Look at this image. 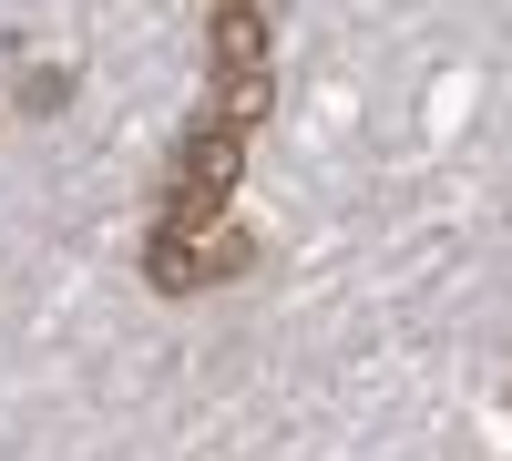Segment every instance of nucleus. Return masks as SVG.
Masks as SVG:
<instances>
[{
	"instance_id": "obj_1",
	"label": "nucleus",
	"mask_w": 512,
	"mask_h": 461,
	"mask_svg": "<svg viewBox=\"0 0 512 461\" xmlns=\"http://www.w3.org/2000/svg\"><path fill=\"white\" fill-rule=\"evenodd\" d=\"M256 267V236H236L226 216L216 226H154L144 236V277H154V298H195V287H226Z\"/></svg>"
},
{
	"instance_id": "obj_2",
	"label": "nucleus",
	"mask_w": 512,
	"mask_h": 461,
	"mask_svg": "<svg viewBox=\"0 0 512 461\" xmlns=\"http://www.w3.org/2000/svg\"><path fill=\"white\" fill-rule=\"evenodd\" d=\"M236 175H246V134L205 113L195 134L175 144V205H164V226H216L236 205Z\"/></svg>"
},
{
	"instance_id": "obj_3",
	"label": "nucleus",
	"mask_w": 512,
	"mask_h": 461,
	"mask_svg": "<svg viewBox=\"0 0 512 461\" xmlns=\"http://www.w3.org/2000/svg\"><path fill=\"white\" fill-rule=\"evenodd\" d=\"M205 62H216V82H246V72H277V41H267V11H256V0H216V21H205Z\"/></svg>"
},
{
	"instance_id": "obj_4",
	"label": "nucleus",
	"mask_w": 512,
	"mask_h": 461,
	"mask_svg": "<svg viewBox=\"0 0 512 461\" xmlns=\"http://www.w3.org/2000/svg\"><path fill=\"white\" fill-rule=\"evenodd\" d=\"M277 103V72H246V82H216V123H236V134H256Z\"/></svg>"
}]
</instances>
